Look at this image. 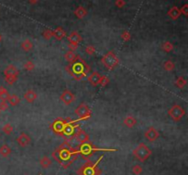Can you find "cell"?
<instances>
[{
	"mask_svg": "<svg viewBox=\"0 0 188 175\" xmlns=\"http://www.w3.org/2000/svg\"><path fill=\"white\" fill-rule=\"evenodd\" d=\"M52 156L64 169H67L77 159L78 153L76 148H74L66 139L52 153Z\"/></svg>",
	"mask_w": 188,
	"mask_h": 175,
	"instance_id": "1",
	"label": "cell"
},
{
	"mask_svg": "<svg viewBox=\"0 0 188 175\" xmlns=\"http://www.w3.org/2000/svg\"><path fill=\"white\" fill-rule=\"evenodd\" d=\"M67 73L70 74L76 81H80L86 77V75L90 72V67L88 64L81 58V56L77 55L76 60L65 67Z\"/></svg>",
	"mask_w": 188,
	"mask_h": 175,
	"instance_id": "2",
	"label": "cell"
},
{
	"mask_svg": "<svg viewBox=\"0 0 188 175\" xmlns=\"http://www.w3.org/2000/svg\"><path fill=\"white\" fill-rule=\"evenodd\" d=\"M103 159V156H101L95 163L92 162H88L82 165L79 169L76 171L77 175H100L102 173L101 169L98 168V164Z\"/></svg>",
	"mask_w": 188,
	"mask_h": 175,
	"instance_id": "3",
	"label": "cell"
},
{
	"mask_svg": "<svg viewBox=\"0 0 188 175\" xmlns=\"http://www.w3.org/2000/svg\"><path fill=\"white\" fill-rule=\"evenodd\" d=\"M76 150H77L78 155H82L85 159L87 157L91 156L93 153L96 151H116L117 150H109V149H101L96 148L95 145H93L91 142H86L83 144H78L76 147Z\"/></svg>",
	"mask_w": 188,
	"mask_h": 175,
	"instance_id": "4",
	"label": "cell"
},
{
	"mask_svg": "<svg viewBox=\"0 0 188 175\" xmlns=\"http://www.w3.org/2000/svg\"><path fill=\"white\" fill-rule=\"evenodd\" d=\"M133 156L141 162H146L152 154V151L149 149V147L144 144V143H140L133 150Z\"/></svg>",
	"mask_w": 188,
	"mask_h": 175,
	"instance_id": "5",
	"label": "cell"
},
{
	"mask_svg": "<svg viewBox=\"0 0 188 175\" xmlns=\"http://www.w3.org/2000/svg\"><path fill=\"white\" fill-rule=\"evenodd\" d=\"M101 62L107 69L113 70L118 64V59L113 52H108L102 57Z\"/></svg>",
	"mask_w": 188,
	"mask_h": 175,
	"instance_id": "6",
	"label": "cell"
},
{
	"mask_svg": "<svg viewBox=\"0 0 188 175\" xmlns=\"http://www.w3.org/2000/svg\"><path fill=\"white\" fill-rule=\"evenodd\" d=\"M168 115L172 118V120L175 122H179L182 120V118L185 115V110L179 104H173V106L168 110Z\"/></svg>",
	"mask_w": 188,
	"mask_h": 175,
	"instance_id": "7",
	"label": "cell"
},
{
	"mask_svg": "<svg viewBox=\"0 0 188 175\" xmlns=\"http://www.w3.org/2000/svg\"><path fill=\"white\" fill-rule=\"evenodd\" d=\"M67 119H64V118H57L53 121V123L51 125V128L56 135H59L62 137V132L66 126Z\"/></svg>",
	"mask_w": 188,
	"mask_h": 175,
	"instance_id": "8",
	"label": "cell"
},
{
	"mask_svg": "<svg viewBox=\"0 0 188 175\" xmlns=\"http://www.w3.org/2000/svg\"><path fill=\"white\" fill-rule=\"evenodd\" d=\"M72 138L78 144H83V143H86V142H89L90 141V137L88 135V133L86 132L85 130L81 129V128H77V129H76L75 133H74V136Z\"/></svg>",
	"mask_w": 188,
	"mask_h": 175,
	"instance_id": "9",
	"label": "cell"
},
{
	"mask_svg": "<svg viewBox=\"0 0 188 175\" xmlns=\"http://www.w3.org/2000/svg\"><path fill=\"white\" fill-rule=\"evenodd\" d=\"M75 115L78 116L81 118H83L85 120L88 119L91 116V110H90L89 107L86 103L81 104L80 106L75 109Z\"/></svg>",
	"mask_w": 188,
	"mask_h": 175,
	"instance_id": "10",
	"label": "cell"
},
{
	"mask_svg": "<svg viewBox=\"0 0 188 175\" xmlns=\"http://www.w3.org/2000/svg\"><path fill=\"white\" fill-rule=\"evenodd\" d=\"M74 99H75L74 95L69 90H64L60 96V100L61 101L62 104H65V106H69V104L74 103Z\"/></svg>",
	"mask_w": 188,
	"mask_h": 175,
	"instance_id": "11",
	"label": "cell"
},
{
	"mask_svg": "<svg viewBox=\"0 0 188 175\" xmlns=\"http://www.w3.org/2000/svg\"><path fill=\"white\" fill-rule=\"evenodd\" d=\"M144 137L146 138V139H147L148 141L153 142V141L157 140V139L159 138L160 133H159V131L155 128L150 127L147 130H146L145 134H144Z\"/></svg>",
	"mask_w": 188,
	"mask_h": 175,
	"instance_id": "12",
	"label": "cell"
},
{
	"mask_svg": "<svg viewBox=\"0 0 188 175\" xmlns=\"http://www.w3.org/2000/svg\"><path fill=\"white\" fill-rule=\"evenodd\" d=\"M30 141H31V138L30 137L26 134V133L22 132L21 134H20L18 138H17V142L18 144L20 146V147H22V148H25V147L27 146H29L30 144Z\"/></svg>",
	"mask_w": 188,
	"mask_h": 175,
	"instance_id": "13",
	"label": "cell"
},
{
	"mask_svg": "<svg viewBox=\"0 0 188 175\" xmlns=\"http://www.w3.org/2000/svg\"><path fill=\"white\" fill-rule=\"evenodd\" d=\"M100 78H101V75H100L99 73L93 72L91 74L88 76L87 80L90 83V85H92L93 86H97V85H99Z\"/></svg>",
	"mask_w": 188,
	"mask_h": 175,
	"instance_id": "14",
	"label": "cell"
},
{
	"mask_svg": "<svg viewBox=\"0 0 188 175\" xmlns=\"http://www.w3.org/2000/svg\"><path fill=\"white\" fill-rule=\"evenodd\" d=\"M4 74H5V76H18V77L19 72L14 65H8L4 70Z\"/></svg>",
	"mask_w": 188,
	"mask_h": 175,
	"instance_id": "15",
	"label": "cell"
},
{
	"mask_svg": "<svg viewBox=\"0 0 188 175\" xmlns=\"http://www.w3.org/2000/svg\"><path fill=\"white\" fill-rule=\"evenodd\" d=\"M38 95L36 92H34L33 90H29L24 94V99L28 102V103H33L37 99Z\"/></svg>",
	"mask_w": 188,
	"mask_h": 175,
	"instance_id": "16",
	"label": "cell"
},
{
	"mask_svg": "<svg viewBox=\"0 0 188 175\" xmlns=\"http://www.w3.org/2000/svg\"><path fill=\"white\" fill-rule=\"evenodd\" d=\"M124 125L126 126L127 128H134L135 126L137 125V119L134 117V116H129L127 117H125V119L123 121Z\"/></svg>",
	"mask_w": 188,
	"mask_h": 175,
	"instance_id": "17",
	"label": "cell"
},
{
	"mask_svg": "<svg viewBox=\"0 0 188 175\" xmlns=\"http://www.w3.org/2000/svg\"><path fill=\"white\" fill-rule=\"evenodd\" d=\"M6 102H8V104L11 107H17L20 103V99L17 95H10Z\"/></svg>",
	"mask_w": 188,
	"mask_h": 175,
	"instance_id": "18",
	"label": "cell"
},
{
	"mask_svg": "<svg viewBox=\"0 0 188 175\" xmlns=\"http://www.w3.org/2000/svg\"><path fill=\"white\" fill-rule=\"evenodd\" d=\"M11 154V149L8 145H2L0 147V155L3 158H8Z\"/></svg>",
	"mask_w": 188,
	"mask_h": 175,
	"instance_id": "19",
	"label": "cell"
},
{
	"mask_svg": "<svg viewBox=\"0 0 188 175\" xmlns=\"http://www.w3.org/2000/svg\"><path fill=\"white\" fill-rule=\"evenodd\" d=\"M40 164L41 167L43 168V169H47V168H49L52 164V162L49 157L44 156V157H42L40 159Z\"/></svg>",
	"mask_w": 188,
	"mask_h": 175,
	"instance_id": "20",
	"label": "cell"
},
{
	"mask_svg": "<svg viewBox=\"0 0 188 175\" xmlns=\"http://www.w3.org/2000/svg\"><path fill=\"white\" fill-rule=\"evenodd\" d=\"M64 58L65 60L69 62V64H72V62H74L76 58H77V55H76L74 52H71V51H69L65 53L64 55Z\"/></svg>",
	"mask_w": 188,
	"mask_h": 175,
	"instance_id": "21",
	"label": "cell"
},
{
	"mask_svg": "<svg viewBox=\"0 0 188 175\" xmlns=\"http://www.w3.org/2000/svg\"><path fill=\"white\" fill-rule=\"evenodd\" d=\"M69 41H70V43H73V44H77L81 41V37H80V35L77 34V33H73L70 35V37L68 38Z\"/></svg>",
	"mask_w": 188,
	"mask_h": 175,
	"instance_id": "22",
	"label": "cell"
},
{
	"mask_svg": "<svg viewBox=\"0 0 188 175\" xmlns=\"http://www.w3.org/2000/svg\"><path fill=\"white\" fill-rule=\"evenodd\" d=\"M9 95H10L8 92V90L3 86H0V100L1 101H8Z\"/></svg>",
	"mask_w": 188,
	"mask_h": 175,
	"instance_id": "23",
	"label": "cell"
},
{
	"mask_svg": "<svg viewBox=\"0 0 188 175\" xmlns=\"http://www.w3.org/2000/svg\"><path fill=\"white\" fill-rule=\"evenodd\" d=\"M163 68H164V70H166V71L172 72V71L175 70V64H173L172 61H164V64H163Z\"/></svg>",
	"mask_w": 188,
	"mask_h": 175,
	"instance_id": "24",
	"label": "cell"
},
{
	"mask_svg": "<svg viewBox=\"0 0 188 175\" xmlns=\"http://www.w3.org/2000/svg\"><path fill=\"white\" fill-rule=\"evenodd\" d=\"M21 48L23 49L25 52H30L31 49L33 48V44H32V42L30 40H25V41H23V42H22Z\"/></svg>",
	"mask_w": 188,
	"mask_h": 175,
	"instance_id": "25",
	"label": "cell"
},
{
	"mask_svg": "<svg viewBox=\"0 0 188 175\" xmlns=\"http://www.w3.org/2000/svg\"><path fill=\"white\" fill-rule=\"evenodd\" d=\"M175 85L178 87V88H184L185 85H186V80L184 78L183 76H180L178 77V78L176 79L175 81Z\"/></svg>",
	"mask_w": 188,
	"mask_h": 175,
	"instance_id": "26",
	"label": "cell"
},
{
	"mask_svg": "<svg viewBox=\"0 0 188 175\" xmlns=\"http://www.w3.org/2000/svg\"><path fill=\"white\" fill-rule=\"evenodd\" d=\"M131 171H132V173H133L134 175H141L142 173V171H143V168L141 165L136 164V165H134L133 167H132Z\"/></svg>",
	"mask_w": 188,
	"mask_h": 175,
	"instance_id": "27",
	"label": "cell"
},
{
	"mask_svg": "<svg viewBox=\"0 0 188 175\" xmlns=\"http://www.w3.org/2000/svg\"><path fill=\"white\" fill-rule=\"evenodd\" d=\"M2 130H3V132L5 133L6 135H10L11 133L13 132V127H12V126L9 123L5 124L4 127L2 128Z\"/></svg>",
	"mask_w": 188,
	"mask_h": 175,
	"instance_id": "28",
	"label": "cell"
},
{
	"mask_svg": "<svg viewBox=\"0 0 188 175\" xmlns=\"http://www.w3.org/2000/svg\"><path fill=\"white\" fill-rule=\"evenodd\" d=\"M5 80L8 85H12L18 81V76H5Z\"/></svg>",
	"mask_w": 188,
	"mask_h": 175,
	"instance_id": "29",
	"label": "cell"
},
{
	"mask_svg": "<svg viewBox=\"0 0 188 175\" xmlns=\"http://www.w3.org/2000/svg\"><path fill=\"white\" fill-rule=\"evenodd\" d=\"M64 35H65V33L64 30H61V29H58V30H56V31H55V33H54V38L58 40H61L62 38L64 37Z\"/></svg>",
	"mask_w": 188,
	"mask_h": 175,
	"instance_id": "30",
	"label": "cell"
},
{
	"mask_svg": "<svg viewBox=\"0 0 188 175\" xmlns=\"http://www.w3.org/2000/svg\"><path fill=\"white\" fill-rule=\"evenodd\" d=\"M172 49H173V46L171 42H164L163 44V50L165 52H171L172 51Z\"/></svg>",
	"mask_w": 188,
	"mask_h": 175,
	"instance_id": "31",
	"label": "cell"
},
{
	"mask_svg": "<svg viewBox=\"0 0 188 175\" xmlns=\"http://www.w3.org/2000/svg\"><path fill=\"white\" fill-rule=\"evenodd\" d=\"M24 68L27 70V71H33L34 68H35V64H34L32 61H29L24 64Z\"/></svg>",
	"mask_w": 188,
	"mask_h": 175,
	"instance_id": "32",
	"label": "cell"
},
{
	"mask_svg": "<svg viewBox=\"0 0 188 175\" xmlns=\"http://www.w3.org/2000/svg\"><path fill=\"white\" fill-rule=\"evenodd\" d=\"M109 83V78L107 76H101V78H100V82H99V85L101 86H106L107 85V83Z\"/></svg>",
	"mask_w": 188,
	"mask_h": 175,
	"instance_id": "33",
	"label": "cell"
},
{
	"mask_svg": "<svg viewBox=\"0 0 188 175\" xmlns=\"http://www.w3.org/2000/svg\"><path fill=\"white\" fill-rule=\"evenodd\" d=\"M8 107H9V104L6 101H1V102H0V110H1V111L8 110Z\"/></svg>",
	"mask_w": 188,
	"mask_h": 175,
	"instance_id": "34",
	"label": "cell"
},
{
	"mask_svg": "<svg viewBox=\"0 0 188 175\" xmlns=\"http://www.w3.org/2000/svg\"><path fill=\"white\" fill-rule=\"evenodd\" d=\"M86 52L88 55H93V54L95 52V49L93 46H88V47L86 49Z\"/></svg>",
	"mask_w": 188,
	"mask_h": 175,
	"instance_id": "35",
	"label": "cell"
},
{
	"mask_svg": "<svg viewBox=\"0 0 188 175\" xmlns=\"http://www.w3.org/2000/svg\"><path fill=\"white\" fill-rule=\"evenodd\" d=\"M68 47H69V49H70V51L71 52H74V51H75L76 50V48H77V44H73V43H70L68 45Z\"/></svg>",
	"mask_w": 188,
	"mask_h": 175,
	"instance_id": "36",
	"label": "cell"
},
{
	"mask_svg": "<svg viewBox=\"0 0 188 175\" xmlns=\"http://www.w3.org/2000/svg\"><path fill=\"white\" fill-rule=\"evenodd\" d=\"M44 36H45V38H46V39H51V37H52V34H51L50 32H47V33H45Z\"/></svg>",
	"mask_w": 188,
	"mask_h": 175,
	"instance_id": "37",
	"label": "cell"
},
{
	"mask_svg": "<svg viewBox=\"0 0 188 175\" xmlns=\"http://www.w3.org/2000/svg\"><path fill=\"white\" fill-rule=\"evenodd\" d=\"M2 40V37H1V35H0V41Z\"/></svg>",
	"mask_w": 188,
	"mask_h": 175,
	"instance_id": "38",
	"label": "cell"
},
{
	"mask_svg": "<svg viewBox=\"0 0 188 175\" xmlns=\"http://www.w3.org/2000/svg\"><path fill=\"white\" fill-rule=\"evenodd\" d=\"M1 112H2V111H1V110H0V114H1Z\"/></svg>",
	"mask_w": 188,
	"mask_h": 175,
	"instance_id": "39",
	"label": "cell"
},
{
	"mask_svg": "<svg viewBox=\"0 0 188 175\" xmlns=\"http://www.w3.org/2000/svg\"><path fill=\"white\" fill-rule=\"evenodd\" d=\"M40 175H41V174H40Z\"/></svg>",
	"mask_w": 188,
	"mask_h": 175,
	"instance_id": "40",
	"label": "cell"
}]
</instances>
